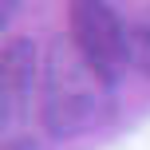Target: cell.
I'll return each instance as SVG.
<instances>
[{"instance_id":"6da1fadb","label":"cell","mask_w":150,"mask_h":150,"mask_svg":"<svg viewBox=\"0 0 150 150\" xmlns=\"http://www.w3.org/2000/svg\"><path fill=\"white\" fill-rule=\"evenodd\" d=\"M40 67V115L47 134L71 138L99 127L115 107L111 71L79 52L71 36H55Z\"/></svg>"},{"instance_id":"277c9868","label":"cell","mask_w":150,"mask_h":150,"mask_svg":"<svg viewBox=\"0 0 150 150\" xmlns=\"http://www.w3.org/2000/svg\"><path fill=\"white\" fill-rule=\"evenodd\" d=\"M111 4H115V12L122 20L130 67L150 75V0H111Z\"/></svg>"},{"instance_id":"5b68a950","label":"cell","mask_w":150,"mask_h":150,"mask_svg":"<svg viewBox=\"0 0 150 150\" xmlns=\"http://www.w3.org/2000/svg\"><path fill=\"white\" fill-rule=\"evenodd\" d=\"M12 4H16V0H4V16H8V12H12Z\"/></svg>"},{"instance_id":"3957f363","label":"cell","mask_w":150,"mask_h":150,"mask_svg":"<svg viewBox=\"0 0 150 150\" xmlns=\"http://www.w3.org/2000/svg\"><path fill=\"white\" fill-rule=\"evenodd\" d=\"M40 67L36 63V44L24 36L8 40L4 47V59H0V99H4V130L16 127V119L24 115L32 99V87L40 83Z\"/></svg>"},{"instance_id":"7a4b0ae2","label":"cell","mask_w":150,"mask_h":150,"mask_svg":"<svg viewBox=\"0 0 150 150\" xmlns=\"http://www.w3.org/2000/svg\"><path fill=\"white\" fill-rule=\"evenodd\" d=\"M67 36L79 44L83 55L99 63V67L115 71L127 59V36H122V20L115 12L111 0H71L67 4Z\"/></svg>"}]
</instances>
